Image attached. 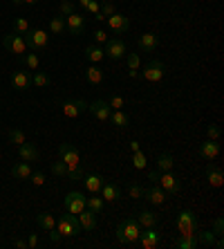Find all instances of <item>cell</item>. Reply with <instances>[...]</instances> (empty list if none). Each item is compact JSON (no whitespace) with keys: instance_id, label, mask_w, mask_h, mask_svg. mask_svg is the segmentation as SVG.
<instances>
[{"instance_id":"6da1fadb","label":"cell","mask_w":224,"mask_h":249,"mask_svg":"<svg viewBox=\"0 0 224 249\" xmlns=\"http://www.w3.org/2000/svg\"><path fill=\"white\" fill-rule=\"evenodd\" d=\"M23 38H25V43H27V50H32V52H36V54L45 52L47 43H50V34L40 27H29Z\"/></svg>"},{"instance_id":"7a4b0ae2","label":"cell","mask_w":224,"mask_h":249,"mask_svg":"<svg viewBox=\"0 0 224 249\" xmlns=\"http://www.w3.org/2000/svg\"><path fill=\"white\" fill-rule=\"evenodd\" d=\"M56 229L61 233V238H74L81 233V225H79V218L74 213H68L65 211L63 215L56 218Z\"/></svg>"},{"instance_id":"3957f363","label":"cell","mask_w":224,"mask_h":249,"mask_svg":"<svg viewBox=\"0 0 224 249\" xmlns=\"http://www.w3.org/2000/svg\"><path fill=\"white\" fill-rule=\"evenodd\" d=\"M175 225H177L179 236H195V231H197V215H195V211H190V209H182V211L177 213Z\"/></svg>"},{"instance_id":"277c9868","label":"cell","mask_w":224,"mask_h":249,"mask_svg":"<svg viewBox=\"0 0 224 249\" xmlns=\"http://www.w3.org/2000/svg\"><path fill=\"white\" fill-rule=\"evenodd\" d=\"M2 45H5L7 52H12L16 58H20L23 54H27V43H25V38L20 34H16V32L2 36Z\"/></svg>"},{"instance_id":"5b68a950","label":"cell","mask_w":224,"mask_h":249,"mask_svg":"<svg viewBox=\"0 0 224 249\" xmlns=\"http://www.w3.org/2000/svg\"><path fill=\"white\" fill-rule=\"evenodd\" d=\"M164 72H166V68H164V63H161L159 58H150L148 63L141 68V76L150 83H159L164 79Z\"/></svg>"},{"instance_id":"8992f818","label":"cell","mask_w":224,"mask_h":249,"mask_svg":"<svg viewBox=\"0 0 224 249\" xmlns=\"http://www.w3.org/2000/svg\"><path fill=\"white\" fill-rule=\"evenodd\" d=\"M58 157L65 162V166H68V171L69 168H76V166H81V155H79V148H76L74 144H61L58 146Z\"/></svg>"},{"instance_id":"52a82bcc","label":"cell","mask_w":224,"mask_h":249,"mask_svg":"<svg viewBox=\"0 0 224 249\" xmlns=\"http://www.w3.org/2000/svg\"><path fill=\"white\" fill-rule=\"evenodd\" d=\"M117 227L121 229V233H123V238L128 240V245H135V243H137L141 227H139V222H137V218H135V215H130V218H126V220H121Z\"/></svg>"},{"instance_id":"ba28073f","label":"cell","mask_w":224,"mask_h":249,"mask_svg":"<svg viewBox=\"0 0 224 249\" xmlns=\"http://www.w3.org/2000/svg\"><path fill=\"white\" fill-rule=\"evenodd\" d=\"M103 52H105V56H108L110 61H121V58H126L128 47H126V43L121 41V38H108V41H105Z\"/></svg>"},{"instance_id":"9c48e42d","label":"cell","mask_w":224,"mask_h":249,"mask_svg":"<svg viewBox=\"0 0 224 249\" xmlns=\"http://www.w3.org/2000/svg\"><path fill=\"white\" fill-rule=\"evenodd\" d=\"M63 207H65V211L68 213H74V215H79L83 209H86V196L81 191H69L68 196L63 197Z\"/></svg>"},{"instance_id":"30bf717a","label":"cell","mask_w":224,"mask_h":249,"mask_svg":"<svg viewBox=\"0 0 224 249\" xmlns=\"http://www.w3.org/2000/svg\"><path fill=\"white\" fill-rule=\"evenodd\" d=\"M157 184H159L168 196H177V193L182 191V182L177 180V175L172 173V171H164V173H159V182H157Z\"/></svg>"},{"instance_id":"8fae6325","label":"cell","mask_w":224,"mask_h":249,"mask_svg":"<svg viewBox=\"0 0 224 249\" xmlns=\"http://www.w3.org/2000/svg\"><path fill=\"white\" fill-rule=\"evenodd\" d=\"M159 240H161L159 229H155V227H146V229H141V231H139V238H137V243L144 249H155L157 245H159Z\"/></svg>"},{"instance_id":"7c38bea8","label":"cell","mask_w":224,"mask_h":249,"mask_svg":"<svg viewBox=\"0 0 224 249\" xmlns=\"http://www.w3.org/2000/svg\"><path fill=\"white\" fill-rule=\"evenodd\" d=\"M87 112H90L94 119H99V122H108L110 115H112V108H110L108 101L97 99V101H92V104H87Z\"/></svg>"},{"instance_id":"4fadbf2b","label":"cell","mask_w":224,"mask_h":249,"mask_svg":"<svg viewBox=\"0 0 224 249\" xmlns=\"http://www.w3.org/2000/svg\"><path fill=\"white\" fill-rule=\"evenodd\" d=\"M61 110H63V115L68 119H76L81 112L87 110V101H83V99H68V101H63Z\"/></svg>"},{"instance_id":"5bb4252c","label":"cell","mask_w":224,"mask_h":249,"mask_svg":"<svg viewBox=\"0 0 224 249\" xmlns=\"http://www.w3.org/2000/svg\"><path fill=\"white\" fill-rule=\"evenodd\" d=\"M65 29H68L72 36H83V32H86V16L83 14H69L68 18H65Z\"/></svg>"},{"instance_id":"9a60e30c","label":"cell","mask_w":224,"mask_h":249,"mask_svg":"<svg viewBox=\"0 0 224 249\" xmlns=\"http://www.w3.org/2000/svg\"><path fill=\"white\" fill-rule=\"evenodd\" d=\"M144 200H148L153 207H161V204H166L168 193L164 191L159 184H153V186H148V189L144 191Z\"/></svg>"},{"instance_id":"2e32d148","label":"cell","mask_w":224,"mask_h":249,"mask_svg":"<svg viewBox=\"0 0 224 249\" xmlns=\"http://www.w3.org/2000/svg\"><path fill=\"white\" fill-rule=\"evenodd\" d=\"M105 23H108V27L115 32L117 36L119 34H123V32H128L130 29V18L128 16H123V14H112V16H108L105 18Z\"/></svg>"},{"instance_id":"e0dca14e","label":"cell","mask_w":224,"mask_h":249,"mask_svg":"<svg viewBox=\"0 0 224 249\" xmlns=\"http://www.w3.org/2000/svg\"><path fill=\"white\" fill-rule=\"evenodd\" d=\"M197 153H200V157H204L207 162H213V160L220 155V142L218 139H204L200 144V148H197Z\"/></svg>"},{"instance_id":"ac0fdd59","label":"cell","mask_w":224,"mask_h":249,"mask_svg":"<svg viewBox=\"0 0 224 249\" xmlns=\"http://www.w3.org/2000/svg\"><path fill=\"white\" fill-rule=\"evenodd\" d=\"M9 83L14 86V90H29L32 88V74L29 72H25V70H16V72H12V79H9Z\"/></svg>"},{"instance_id":"d6986e66","label":"cell","mask_w":224,"mask_h":249,"mask_svg":"<svg viewBox=\"0 0 224 249\" xmlns=\"http://www.w3.org/2000/svg\"><path fill=\"white\" fill-rule=\"evenodd\" d=\"M157 45H159V36L155 32H146V34L139 36V50L146 54L157 52Z\"/></svg>"},{"instance_id":"ffe728a7","label":"cell","mask_w":224,"mask_h":249,"mask_svg":"<svg viewBox=\"0 0 224 249\" xmlns=\"http://www.w3.org/2000/svg\"><path fill=\"white\" fill-rule=\"evenodd\" d=\"M81 182H83V186H86L87 193H92V196L101 193V186H103V178H101L99 173H86Z\"/></svg>"},{"instance_id":"44dd1931","label":"cell","mask_w":224,"mask_h":249,"mask_svg":"<svg viewBox=\"0 0 224 249\" xmlns=\"http://www.w3.org/2000/svg\"><path fill=\"white\" fill-rule=\"evenodd\" d=\"M76 218H79L81 231H94V229H97V213L90 211V209H83Z\"/></svg>"},{"instance_id":"7402d4cb","label":"cell","mask_w":224,"mask_h":249,"mask_svg":"<svg viewBox=\"0 0 224 249\" xmlns=\"http://www.w3.org/2000/svg\"><path fill=\"white\" fill-rule=\"evenodd\" d=\"M135 218H137V222H139L141 229H146V227H157V222H159V213H157V211H150V209L139 211Z\"/></svg>"},{"instance_id":"603a6c76","label":"cell","mask_w":224,"mask_h":249,"mask_svg":"<svg viewBox=\"0 0 224 249\" xmlns=\"http://www.w3.org/2000/svg\"><path fill=\"white\" fill-rule=\"evenodd\" d=\"M18 157L23 160V162H38V148H36L34 144H29V142H25V144L18 146Z\"/></svg>"},{"instance_id":"cb8c5ba5","label":"cell","mask_w":224,"mask_h":249,"mask_svg":"<svg viewBox=\"0 0 224 249\" xmlns=\"http://www.w3.org/2000/svg\"><path fill=\"white\" fill-rule=\"evenodd\" d=\"M204 173H207V180H208V184H211L213 189H220V186L224 184V175H222V171H220L215 164H207Z\"/></svg>"},{"instance_id":"d4e9b609","label":"cell","mask_w":224,"mask_h":249,"mask_svg":"<svg viewBox=\"0 0 224 249\" xmlns=\"http://www.w3.org/2000/svg\"><path fill=\"white\" fill-rule=\"evenodd\" d=\"M29 175H32V166H29V162H23V160H20L18 164L12 166V178L14 180L25 182V180H29Z\"/></svg>"},{"instance_id":"484cf974","label":"cell","mask_w":224,"mask_h":249,"mask_svg":"<svg viewBox=\"0 0 224 249\" xmlns=\"http://www.w3.org/2000/svg\"><path fill=\"white\" fill-rule=\"evenodd\" d=\"M108 122L112 124L117 130H126V128L130 126V117H128L123 110H112V115H110Z\"/></svg>"},{"instance_id":"4316f807","label":"cell","mask_w":224,"mask_h":249,"mask_svg":"<svg viewBox=\"0 0 224 249\" xmlns=\"http://www.w3.org/2000/svg\"><path fill=\"white\" fill-rule=\"evenodd\" d=\"M101 193H103V200L105 202H117L121 197V189L115 184V182H103L101 186Z\"/></svg>"},{"instance_id":"83f0119b","label":"cell","mask_w":224,"mask_h":249,"mask_svg":"<svg viewBox=\"0 0 224 249\" xmlns=\"http://www.w3.org/2000/svg\"><path fill=\"white\" fill-rule=\"evenodd\" d=\"M86 58L90 63H101L105 58V52H103V45H86Z\"/></svg>"},{"instance_id":"f1b7e54d","label":"cell","mask_w":224,"mask_h":249,"mask_svg":"<svg viewBox=\"0 0 224 249\" xmlns=\"http://www.w3.org/2000/svg\"><path fill=\"white\" fill-rule=\"evenodd\" d=\"M86 81L90 86H99V83L103 81V70L99 68L97 63H92L90 68H86Z\"/></svg>"},{"instance_id":"f546056e","label":"cell","mask_w":224,"mask_h":249,"mask_svg":"<svg viewBox=\"0 0 224 249\" xmlns=\"http://www.w3.org/2000/svg\"><path fill=\"white\" fill-rule=\"evenodd\" d=\"M36 222H38V227L43 231H50V229L56 227V218H54V213H50V211H40V213L36 215Z\"/></svg>"},{"instance_id":"4dcf8cb0","label":"cell","mask_w":224,"mask_h":249,"mask_svg":"<svg viewBox=\"0 0 224 249\" xmlns=\"http://www.w3.org/2000/svg\"><path fill=\"white\" fill-rule=\"evenodd\" d=\"M126 63H128V76H135L141 72V56L139 54H126Z\"/></svg>"},{"instance_id":"1f68e13d","label":"cell","mask_w":224,"mask_h":249,"mask_svg":"<svg viewBox=\"0 0 224 249\" xmlns=\"http://www.w3.org/2000/svg\"><path fill=\"white\" fill-rule=\"evenodd\" d=\"M172 168H175V157H172L171 153H161V155L157 157V171L164 173V171H172Z\"/></svg>"},{"instance_id":"d6a6232c","label":"cell","mask_w":224,"mask_h":249,"mask_svg":"<svg viewBox=\"0 0 224 249\" xmlns=\"http://www.w3.org/2000/svg\"><path fill=\"white\" fill-rule=\"evenodd\" d=\"M50 32H52V34H65V32H68V29H65V16L56 14V16L50 18Z\"/></svg>"},{"instance_id":"836d02e7","label":"cell","mask_w":224,"mask_h":249,"mask_svg":"<svg viewBox=\"0 0 224 249\" xmlns=\"http://www.w3.org/2000/svg\"><path fill=\"white\" fill-rule=\"evenodd\" d=\"M18 61H20V63H23V65H27V68L32 70V72L40 68V56H38V54H36V52H32V54H23V56L18 58Z\"/></svg>"},{"instance_id":"e575fe53","label":"cell","mask_w":224,"mask_h":249,"mask_svg":"<svg viewBox=\"0 0 224 249\" xmlns=\"http://www.w3.org/2000/svg\"><path fill=\"white\" fill-rule=\"evenodd\" d=\"M197 236H179L177 240H175V247L179 249H195L197 247Z\"/></svg>"},{"instance_id":"d590c367","label":"cell","mask_w":224,"mask_h":249,"mask_svg":"<svg viewBox=\"0 0 224 249\" xmlns=\"http://www.w3.org/2000/svg\"><path fill=\"white\" fill-rule=\"evenodd\" d=\"M103 197H86V209H90V211H94L97 215L103 213Z\"/></svg>"},{"instance_id":"8d00e7d4","label":"cell","mask_w":224,"mask_h":249,"mask_svg":"<svg viewBox=\"0 0 224 249\" xmlns=\"http://www.w3.org/2000/svg\"><path fill=\"white\" fill-rule=\"evenodd\" d=\"M32 86L34 88H47L50 86V74H45V72H36L32 74Z\"/></svg>"},{"instance_id":"74e56055","label":"cell","mask_w":224,"mask_h":249,"mask_svg":"<svg viewBox=\"0 0 224 249\" xmlns=\"http://www.w3.org/2000/svg\"><path fill=\"white\" fill-rule=\"evenodd\" d=\"M7 137H9V142H12L14 146H20L27 142V137H25V133L20 130V128H12L9 133H7Z\"/></svg>"},{"instance_id":"f35d334b","label":"cell","mask_w":224,"mask_h":249,"mask_svg":"<svg viewBox=\"0 0 224 249\" xmlns=\"http://www.w3.org/2000/svg\"><path fill=\"white\" fill-rule=\"evenodd\" d=\"M132 166L137 168V171H144V168L148 166V157L144 155V151L132 153Z\"/></svg>"},{"instance_id":"ab89813d","label":"cell","mask_w":224,"mask_h":249,"mask_svg":"<svg viewBox=\"0 0 224 249\" xmlns=\"http://www.w3.org/2000/svg\"><path fill=\"white\" fill-rule=\"evenodd\" d=\"M195 236H197V243H202V245H207V247H213V240H215V233L211 231V229H208V231H200V229H197L195 231Z\"/></svg>"},{"instance_id":"60d3db41","label":"cell","mask_w":224,"mask_h":249,"mask_svg":"<svg viewBox=\"0 0 224 249\" xmlns=\"http://www.w3.org/2000/svg\"><path fill=\"white\" fill-rule=\"evenodd\" d=\"M144 186L141 184H137V182H130V184H128V196L132 197V200H144Z\"/></svg>"},{"instance_id":"b9f144b4","label":"cell","mask_w":224,"mask_h":249,"mask_svg":"<svg viewBox=\"0 0 224 249\" xmlns=\"http://www.w3.org/2000/svg\"><path fill=\"white\" fill-rule=\"evenodd\" d=\"M74 12H76V5L72 0H61V7H58V14H61V16L68 18L69 14H74Z\"/></svg>"},{"instance_id":"7bdbcfd3","label":"cell","mask_w":224,"mask_h":249,"mask_svg":"<svg viewBox=\"0 0 224 249\" xmlns=\"http://www.w3.org/2000/svg\"><path fill=\"white\" fill-rule=\"evenodd\" d=\"M83 175H86V171L81 166H76V168H69L68 173H65V178H68L69 182H81L83 180Z\"/></svg>"},{"instance_id":"ee69618b","label":"cell","mask_w":224,"mask_h":249,"mask_svg":"<svg viewBox=\"0 0 224 249\" xmlns=\"http://www.w3.org/2000/svg\"><path fill=\"white\" fill-rule=\"evenodd\" d=\"M27 29H29V23L25 20V18H14V32L20 36L27 34Z\"/></svg>"},{"instance_id":"f6af8a7d","label":"cell","mask_w":224,"mask_h":249,"mask_svg":"<svg viewBox=\"0 0 224 249\" xmlns=\"http://www.w3.org/2000/svg\"><path fill=\"white\" fill-rule=\"evenodd\" d=\"M52 175H56V178H65V173H68V166H65V162L63 160H58V162H54L52 164Z\"/></svg>"},{"instance_id":"bcb514c9","label":"cell","mask_w":224,"mask_h":249,"mask_svg":"<svg viewBox=\"0 0 224 249\" xmlns=\"http://www.w3.org/2000/svg\"><path fill=\"white\" fill-rule=\"evenodd\" d=\"M108 104H110V108H112V110H123V106H126V99L121 97V94H112Z\"/></svg>"},{"instance_id":"7dc6e473","label":"cell","mask_w":224,"mask_h":249,"mask_svg":"<svg viewBox=\"0 0 224 249\" xmlns=\"http://www.w3.org/2000/svg\"><path fill=\"white\" fill-rule=\"evenodd\" d=\"M29 180H32V184H34V186H43L47 182V175L43 173V171H32Z\"/></svg>"},{"instance_id":"c3c4849f","label":"cell","mask_w":224,"mask_h":249,"mask_svg":"<svg viewBox=\"0 0 224 249\" xmlns=\"http://www.w3.org/2000/svg\"><path fill=\"white\" fill-rule=\"evenodd\" d=\"M92 38H94V45H105V41H108L110 36L105 34L103 29H94V32H92Z\"/></svg>"},{"instance_id":"681fc988","label":"cell","mask_w":224,"mask_h":249,"mask_svg":"<svg viewBox=\"0 0 224 249\" xmlns=\"http://www.w3.org/2000/svg\"><path fill=\"white\" fill-rule=\"evenodd\" d=\"M207 137L208 139H218V142H220V126H218V124L207 126Z\"/></svg>"},{"instance_id":"f907efd6","label":"cell","mask_w":224,"mask_h":249,"mask_svg":"<svg viewBox=\"0 0 224 249\" xmlns=\"http://www.w3.org/2000/svg\"><path fill=\"white\" fill-rule=\"evenodd\" d=\"M213 233H215V236H224V220L222 218H215V220H213V229H211Z\"/></svg>"},{"instance_id":"816d5d0a","label":"cell","mask_w":224,"mask_h":249,"mask_svg":"<svg viewBox=\"0 0 224 249\" xmlns=\"http://www.w3.org/2000/svg\"><path fill=\"white\" fill-rule=\"evenodd\" d=\"M117 9H115V5H112V2H110V0H105V2H101V14H103L105 18L108 16H112V14H115Z\"/></svg>"},{"instance_id":"f5cc1de1","label":"cell","mask_w":224,"mask_h":249,"mask_svg":"<svg viewBox=\"0 0 224 249\" xmlns=\"http://www.w3.org/2000/svg\"><path fill=\"white\" fill-rule=\"evenodd\" d=\"M99 12H101V2H99V0H90V5H87L86 14H90V16H94V14H99Z\"/></svg>"},{"instance_id":"db71d44e","label":"cell","mask_w":224,"mask_h":249,"mask_svg":"<svg viewBox=\"0 0 224 249\" xmlns=\"http://www.w3.org/2000/svg\"><path fill=\"white\" fill-rule=\"evenodd\" d=\"M38 245H40L38 233H29V236H27V247H29V249H36Z\"/></svg>"},{"instance_id":"11a10c76","label":"cell","mask_w":224,"mask_h":249,"mask_svg":"<svg viewBox=\"0 0 224 249\" xmlns=\"http://www.w3.org/2000/svg\"><path fill=\"white\" fill-rule=\"evenodd\" d=\"M47 233H50V243H52V245H58V243H61V233H58L56 227H54V229H50Z\"/></svg>"},{"instance_id":"9f6ffc18","label":"cell","mask_w":224,"mask_h":249,"mask_svg":"<svg viewBox=\"0 0 224 249\" xmlns=\"http://www.w3.org/2000/svg\"><path fill=\"white\" fill-rule=\"evenodd\" d=\"M12 247H16V249H29L25 238H12Z\"/></svg>"},{"instance_id":"6f0895ef","label":"cell","mask_w":224,"mask_h":249,"mask_svg":"<svg viewBox=\"0 0 224 249\" xmlns=\"http://www.w3.org/2000/svg\"><path fill=\"white\" fill-rule=\"evenodd\" d=\"M148 180L153 182V184H157V182H159V171H148Z\"/></svg>"},{"instance_id":"680465c9","label":"cell","mask_w":224,"mask_h":249,"mask_svg":"<svg viewBox=\"0 0 224 249\" xmlns=\"http://www.w3.org/2000/svg\"><path fill=\"white\" fill-rule=\"evenodd\" d=\"M130 151H132V153H137V151H141V144H139L137 139H132V142H130Z\"/></svg>"},{"instance_id":"91938a15","label":"cell","mask_w":224,"mask_h":249,"mask_svg":"<svg viewBox=\"0 0 224 249\" xmlns=\"http://www.w3.org/2000/svg\"><path fill=\"white\" fill-rule=\"evenodd\" d=\"M87 5H90V0H79V7H81V9H83V12H86V9H87Z\"/></svg>"},{"instance_id":"94428289","label":"cell","mask_w":224,"mask_h":249,"mask_svg":"<svg viewBox=\"0 0 224 249\" xmlns=\"http://www.w3.org/2000/svg\"><path fill=\"white\" fill-rule=\"evenodd\" d=\"M94 20H97V23H103V20H105V16H103V14H101V12H99V14H94Z\"/></svg>"},{"instance_id":"6125c7cd","label":"cell","mask_w":224,"mask_h":249,"mask_svg":"<svg viewBox=\"0 0 224 249\" xmlns=\"http://www.w3.org/2000/svg\"><path fill=\"white\" fill-rule=\"evenodd\" d=\"M36 2H40V0H23V5H36Z\"/></svg>"},{"instance_id":"be15d7a7","label":"cell","mask_w":224,"mask_h":249,"mask_svg":"<svg viewBox=\"0 0 224 249\" xmlns=\"http://www.w3.org/2000/svg\"><path fill=\"white\" fill-rule=\"evenodd\" d=\"M12 5L14 7H20V5H23V0H12Z\"/></svg>"},{"instance_id":"e7e4bbea","label":"cell","mask_w":224,"mask_h":249,"mask_svg":"<svg viewBox=\"0 0 224 249\" xmlns=\"http://www.w3.org/2000/svg\"><path fill=\"white\" fill-rule=\"evenodd\" d=\"M0 245H2V240H0Z\"/></svg>"}]
</instances>
